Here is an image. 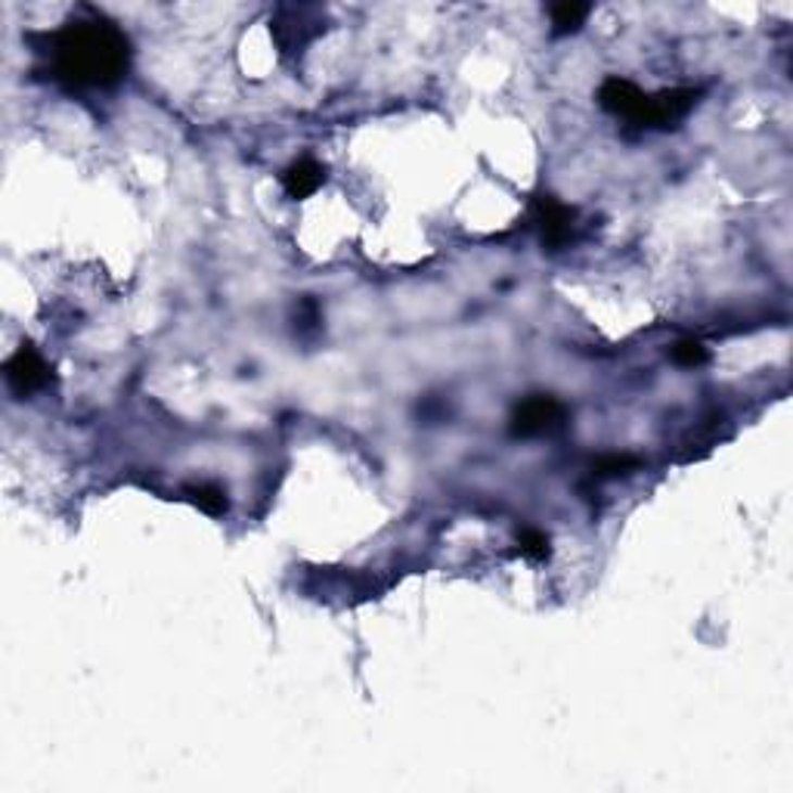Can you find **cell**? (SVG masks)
<instances>
[{
    "label": "cell",
    "mask_w": 793,
    "mask_h": 793,
    "mask_svg": "<svg viewBox=\"0 0 793 793\" xmlns=\"http://www.w3.org/2000/svg\"><path fill=\"white\" fill-rule=\"evenodd\" d=\"M533 221H537V230H540V239L549 251L564 249L570 239H574V227H577V211L570 205L558 202L555 196H537L533 202Z\"/></svg>",
    "instance_id": "277c9868"
},
{
    "label": "cell",
    "mask_w": 793,
    "mask_h": 793,
    "mask_svg": "<svg viewBox=\"0 0 793 793\" xmlns=\"http://www.w3.org/2000/svg\"><path fill=\"white\" fill-rule=\"evenodd\" d=\"M518 552H521L527 562H545L552 555V543H549V537H545L543 530L524 527V530H518Z\"/></svg>",
    "instance_id": "30bf717a"
},
{
    "label": "cell",
    "mask_w": 793,
    "mask_h": 793,
    "mask_svg": "<svg viewBox=\"0 0 793 793\" xmlns=\"http://www.w3.org/2000/svg\"><path fill=\"white\" fill-rule=\"evenodd\" d=\"M3 378L16 396H32L53 381V369L41 356V351L25 341L20 351L3 363Z\"/></svg>",
    "instance_id": "7a4b0ae2"
},
{
    "label": "cell",
    "mask_w": 793,
    "mask_h": 793,
    "mask_svg": "<svg viewBox=\"0 0 793 793\" xmlns=\"http://www.w3.org/2000/svg\"><path fill=\"white\" fill-rule=\"evenodd\" d=\"M47 72L68 90H103L127 75L130 43L109 20H75L47 35Z\"/></svg>",
    "instance_id": "6da1fadb"
},
{
    "label": "cell",
    "mask_w": 793,
    "mask_h": 793,
    "mask_svg": "<svg viewBox=\"0 0 793 793\" xmlns=\"http://www.w3.org/2000/svg\"><path fill=\"white\" fill-rule=\"evenodd\" d=\"M599 103L605 112L617 115V118H627L632 125H639L642 112H645L647 93L642 87H635L627 78H607L602 87H599Z\"/></svg>",
    "instance_id": "8992f818"
},
{
    "label": "cell",
    "mask_w": 793,
    "mask_h": 793,
    "mask_svg": "<svg viewBox=\"0 0 793 793\" xmlns=\"http://www.w3.org/2000/svg\"><path fill=\"white\" fill-rule=\"evenodd\" d=\"M326 180V167L314 162V159H298L282 171V189L292 199H311L316 189Z\"/></svg>",
    "instance_id": "52a82bcc"
},
{
    "label": "cell",
    "mask_w": 793,
    "mask_h": 793,
    "mask_svg": "<svg viewBox=\"0 0 793 793\" xmlns=\"http://www.w3.org/2000/svg\"><path fill=\"white\" fill-rule=\"evenodd\" d=\"M697 97H701V90H694V87H672V90H660V93H647L645 112H642L639 125L660 127V130L676 127L697 105Z\"/></svg>",
    "instance_id": "5b68a950"
},
{
    "label": "cell",
    "mask_w": 793,
    "mask_h": 793,
    "mask_svg": "<svg viewBox=\"0 0 793 793\" xmlns=\"http://www.w3.org/2000/svg\"><path fill=\"white\" fill-rule=\"evenodd\" d=\"M567 416L562 400L549 394H533L521 400L512 413V435L515 438H540L555 431Z\"/></svg>",
    "instance_id": "3957f363"
},
{
    "label": "cell",
    "mask_w": 793,
    "mask_h": 793,
    "mask_svg": "<svg viewBox=\"0 0 793 793\" xmlns=\"http://www.w3.org/2000/svg\"><path fill=\"white\" fill-rule=\"evenodd\" d=\"M549 13H552V32H555V35H570V32H577V28L586 22L589 7H586V3H570V0H564V3H555Z\"/></svg>",
    "instance_id": "9c48e42d"
},
{
    "label": "cell",
    "mask_w": 793,
    "mask_h": 793,
    "mask_svg": "<svg viewBox=\"0 0 793 793\" xmlns=\"http://www.w3.org/2000/svg\"><path fill=\"white\" fill-rule=\"evenodd\" d=\"M639 462L635 456H627V453H611V456H602V460L592 465V471H595V478H620V475H627L632 471Z\"/></svg>",
    "instance_id": "8fae6325"
},
{
    "label": "cell",
    "mask_w": 793,
    "mask_h": 793,
    "mask_svg": "<svg viewBox=\"0 0 793 793\" xmlns=\"http://www.w3.org/2000/svg\"><path fill=\"white\" fill-rule=\"evenodd\" d=\"M672 360L679 363V366H685V369H694V366H704L710 354H707V348L701 344V341H694V338H685V341H679L676 348H672Z\"/></svg>",
    "instance_id": "7c38bea8"
},
{
    "label": "cell",
    "mask_w": 793,
    "mask_h": 793,
    "mask_svg": "<svg viewBox=\"0 0 793 793\" xmlns=\"http://www.w3.org/2000/svg\"><path fill=\"white\" fill-rule=\"evenodd\" d=\"M187 493V500L192 502V505H199L205 515H211V518H217V515H224L227 512V490L224 487H217V483H192V487H187L184 490Z\"/></svg>",
    "instance_id": "ba28073f"
}]
</instances>
